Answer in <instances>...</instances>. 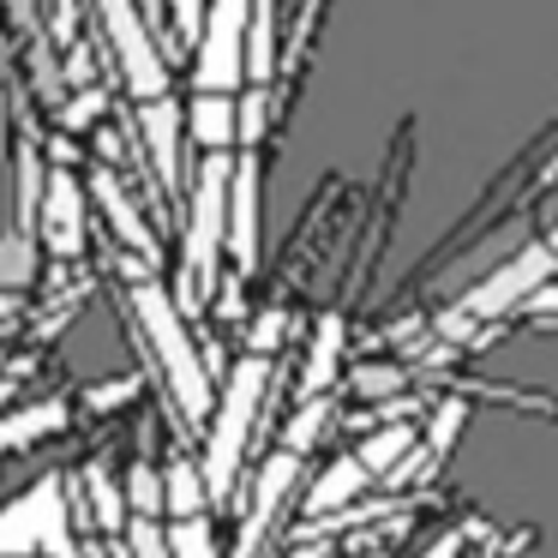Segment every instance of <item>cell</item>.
Returning a JSON list of instances; mask_svg holds the SVG:
<instances>
[{
  "label": "cell",
  "instance_id": "1",
  "mask_svg": "<svg viewBox=\"0 0 558 558\" xmlns=\"http://www.w3.org/2000/svg\"><path fill=\"white\" fill-rule=\"evenodd\" d=\"M229 174L234 157H205L186 186V258H181V313H198V306L217 294V270L222 253H229Z\"/></svg>",
  "mask_w": 558,
  "mask_h": 558
},
{
  "label": "cell",
  "instance_id": "2",
  "mask_svg": "<svg viewBox=\"0 0 558 558\" xmlns=\"http://www.w3.org/2000/svg\"><path fill=\"white\" fill-rule=\"evenodd\" d=\"M133 313H138V325H145L150 349H157V366H162V378H169L181 414L186 421H205L210 414V373H205V361H198V342L186 337V313L174 306V294L162 289L157 277H145V282H133Z\"/></svg>",
  "mask_w": 558,
  "mask_h": 558
},
{
  "label": "cell",
  "instance_id": "3",
  "mask_svg": "<svg viewBox=\"0 0 558 558\" xmlns=\"http://www.w3.org/2000/svg\"><path fill=\"white\" fill-rule=\"evenodd\" d=\"M265 385H270V361H258V354H246L229 373V390H222L217 421H210V450H205V493L210 498H222L234 486V474H241V457H246V438H253Z\"/></svg>",
  "mask_w": 558,
  "mask_h": 558
},
{
  "label": "cell",
  "instance_id": "4",
  "mask_svg": "<svg viewBox=\"0 0 558 558\" xmlns=\"http://www.w3.org/2000/svg\"><path fill=\"white\" fill-rule=\"evenodd\" d=\"M553 270H558V253H553L546 241L517 246V253H510L505 265H493V277L474 282L469 301H457V313L445 318V330H469V325H493V318L522 313V306H529L534 294H541L546 282H553Z\"/></svg>",
  "mask_w": 558,
  "mask_h": 558
},
{
  "label": "cell",
  "instance_id": "5",
  "mask_svg": "<svg viewBox=\"0 0 558 558\" xmlns=\"http://www.w3.org/2000/svg\"><path fill=\"white\" fill-rule=\"evenodd\" d=\"M90 13H97V31H102V43H109L114 66H121V85L133 90L138 102L169 97V54L150 37L138 0H90Z\"/></svg>",
  "mask_w": 558,
  "mask_h": 558
},
{
  "label": "cell",
  "instance_id": "6",
  "mask_svg": "<svg viewBox=\"0 0 558 558\" xmlns=\"http://www.w3.org/2000/svg\"><path fill=\"white\" fill-rule=\"evenodd\" d=\"M246 25H253V0H210L205 25L193 43V85L205 97H234L246 85Z\"/></svg>",
  "mask_w": 558,
  "mask_h": 558
},
{
  "label": "cell",
  "instance_id": "7",
  "mask_svg": "<svg viewBox=\"0 0 558 558\" xmlns=\"http://www.w3.org/2000/svg\"><path fill=\"white\" fill-rule=\"evenodd\" d=\"M25 553H54L73 558V541H66V498L61 481H37L19 505L0 510V558H25Z\"/></svg>",
  "mask_w": 558,
  "mask_h": 558
},
{
  "label": "cell",
  "instance_id": "8",
  "mask_svg": "<svg viewBox=\"0 0 558 558\" xmlns=\"http://www.w3.org/2000/svg\"><path fill=\"white\" fill-rule=\"evenodd\" d=\"M37 241L54 258H78L85 253V186L73 169H49L43 181V210H37Z\"/></svg>",
  "mask_w": 558,
  "mask_h": 558
},
{
  "label": "cell",
  "instance_id": "9",
  "mask_svg": "<svg viewBox=\"0 0 558 558\" xmlns=\"http://www.w3.org/2000/svg\"><path fill=\"white\" fill-rule=\"evenodd\" d=\"M181 138H186V109H181V102H174V97L138 102V145H145V157H150V169H157L162 193H181V186H186Z\"/></svg>",
  "mask_w": 558,
  "mask_h": 558
},
{
  "label": "cell",
  "instance_id": "10",
  "mask_svg": "<svg viewBox=\"0 0 558 558\" xmlns=\"http://www.w3.org/2000/svg\"><path fill=\"white\" fill-rule=\"evenodd\" d=\"M258 150H241L234 157V174H229V258L241 270L258 265Z\"/></svg>",
  "mask_w": 558,
  "mask_h": 558
},
{
  "label": "cell",
  "instance_id": "11",
  "mask_svg": "<svg viewBox=\"0 0 558 558\" xmlns=\"http://www.w3.org/2000/svg\"><path fill=\"white\" fill-rule=\"evenodd\" d=\"M294 474H301V457H289V450L265 457V469H258V481H253V510L241 517V558L258 553V541H265L270 517H277L282 498L294 493Z\"/></svg>",
  "mask_w": 558,
  "mask_h": 558
},
{
  "label": "cell",
  "instance_id": "12",
  "mask_svg": "<svg viewBox=\"0 0 558 558\" xmlns=\"http://www.w3.org/2000/svg\"><path fill=\"white\" fill-rule=\"evenodd\" d=\"M90 198H97V205H102V217L114 222V234H121V241L133 246V258L157 265V229H150V222L138 217V205L126 198L121 174H114V169H97V174H90Z\"/></svg>",
  "mask_w": 558,
  "mask_h": 558
},
{
  "label": "cell",
  "instance_id": "13",
  "mask_svg": "<svg viewBox=\"0 0 558 558\" xmlns=\"http://www.w3.org/2000/svg\"><path fill=\"white\" fill-rule=\"evenodd\" d=\"M186 138H193L205 157H234V145H241L234 97H205V90H198L193 109H186Z\"/></svg>",
  "mask_w": 558,
  "mask_h": 558
},
{
  "label": "cell",
  "instance_id": "14",
  "mask_svg": "<svg viewBox=\"0 0 558 558\" xmlns=\"http://www.w3.org/2000/svg\"><path fill=\"white\" fill-rule=\"evenodd\" d=\"M325 13H330V0H294L289 31H282V54H277L282 90H294V78L306 73V61H313V43H318V31H325ZM270 90H277V85H270Z\"/></svg>",
  "mask_w": 558,
  "mask_h": 558
},
{
  "label": "cell",
  "instance_id": "15",
  "mask_svg": "<svg viewBox=\"0 0 558 558\" xmlns=\"http://www.w3.org/2000/svg\"><path fill=\"white\" fill-rule=\"evenodd\" d=\"M421 450V438H414V426L409 421H390V426H378V433H366L361 438V450H354V462H361L366 474H385V481H397V469Z\"/></svg>",
  "mask_w": 558,
  "mask_h": 558
},
{
  "label": "cell",
  "instance_id": "16",
  "mask_svg": "<svg viewBox=\"0 0 558 558\" xmlns=\"http://www.w3.org/2000/svg\"><path fill=\"white\" fill-rule=\"evenodd\" d=\"M366 481H373V474H366L354 457H337V462H330V469L313 481V493H306V510H313V517H325V510H349L354 498L366 493Z\"/></svg>",
  "mask_w": 558,
  "mask_h": 558
},
{
  "label": "cell",
  "instance_id": "17",
  "mask_svg": "<svg viewBox=\"0 0 558 558\" xmlns=\"http://www.w3.org/2000/svg\"><path fill=\"white\" fill-rule=\"evenodd\" d=\"M337 361H342V318L325 313L313 330V354H306V373H301V390L306 397H325V385L337 378Z\"/></svg>",
  "mask_w": 558,
  "mask_h": 558
},
{
  "label": "cell",
  "instance_id": "18",
  "mask_svg": "<svg viewBox=\"0 0 558 558\" xmlns=\"http://www.w3.org/2000/svg\"><path fill=\"white\" fill-rule=\"evenodd\" d=\"M61 426H66V409H61V402L19 409V414H7V421H0V450H25V445H37L43 433H61Z\"/></svg>",
  "mask_w": 558,
  "mask_h": 558
},
{
  "label": "cell",
  "instance_id": "19",
  "mask_svg": "<svg viewBox=\"0 0 558 558\" xmlns=\"http://www.w3.org/2000/svg\"><path fill=\"white\" fill-rule=\"evenodd\" d=\"M205 474L193 469V462H174L169 474H162V510H174V522H193L205 517Z\"/></svg>",
  "mask_w": 558,
  "mask_h": 558
},
{
  "label": "cell",
  "instance_id": "20",
  "mask_svg": "<svg viewBox=\"0 0 558 558\" xmlns=\"http://www.w3.org/2000/svg\"><path fill=\"white\" fill-rule=\"evenodd\" d=\"M325 421H330V402H325V397H306V402H301V414L289 421V433H282V450H289V457L313 450V438L325 433Z\"/></svg>",
  "mask_w": 558,
  "mask_h": 558
},
{
  "label": "cell",
  "instance_id": "21",
  "mask_svg": "<svg viewBox=\"0 0 558 558\" xmlns=\"http://www.w3.org/2000/svg\"><path fill=\"white\" fill-rule=\"evenodd\" d=\"M85 481H90V510H97V522H102V529H109V534H121V529H126V505H121V486L109 481V469H90Z\"/></svg>",
  "mask_w": 558,
  "mask_h": 558
},
{
  "label": "cell",
  "instance_id": "22",
  "mask_svg": "<svg viewBox=\"0 0 558 558\" xmlns=\"http://www.w3.org/2000/svg\"><path fill=\"white\" fill-rule=\"evenodd\" d=\"M169 558H217V541H210V522H205V517L174 522V529H169Z\"/></svg>",
  "mask_w": 558,
  "mask_h": 558
},
{
  "label": "cell",
  "instance_id": "23",
  "mask_svg": "<svg viewBox=\"0 0 558 558\" xmlns=\"http://www.w3.org/2000/svg\"><path fill=\"white\" fill-rule=\"evenodd\" d=\"M210 0H169V49H193Z\"/></svg>",
  "mask_w": 558,
  "mask_h": 558
},
{
  "label": "cell",
  "instance_id": "24",
  "mask_svg": "<svg viewBox=\"0 0 558 558\" xmlns=\"http://www.w3.org/2000/svg\"><path fill=\"white\" fill-rule=\"evenodd\" d=\"M462 433V402L450 397V402H438V414H433V426H426V438L421 445L433 450V457H450V438Z\"/></svg>",
  "mask_w": 558,
  "mask_h": 558
},
{
  "label": "cell",
  "instance_id": "25",
  "mask_svg": "<svg viewBox=\"0 0 558 558\" xmlns=\"http://www.w3.org/2000/svg\"><path fill=\"white\" fill-rule=\"evenodd\" d=\"M97 114H109V97H102V85H85V90H78V97L61 109V126H66V133H78V126H90Z\"/></svg>",
  "mask_w": 558,
  "mask_h": 558
},
{
  "label": "cell",
  "instance_id": "26",
  "mask_svg": "<svg viewBox=\"0 0 558 558\" xmlns=\"http://www.w3.org/2000/svg\"><path fill=\"white\" fill-rule=\"evenodd\" d=\"M133 505H138V517H150V522H157V510H162V474L133 469Z\"/></svg>",
  "mask_w": 558,
  "mask_h": 558
},
{
  "label": "cell",
  "instance_id": "27",
  "mask_svg": "<svg viewBox=\"0 0 558 558\" xmlns=\"http://www.w3.org/2000/svg\"><path fill=\"white\" fill-rule=\"evenodd\" d=\"M397 385H402L397 366H361V373H354V390H361L366 402H378L385 390H397Z\"/></svg>",
  "mask_w": 558,
  "mask_h": 558
},
{
  "label": "cell",
  "instance_id": "28",
  "mask_svg": "<svg viewBox=\"0 0 558 558\" xmlns=\"http://www.w3.org/2000/svg\"><path fill=\"white\" fill-rule=\"evenodd\" d=\"M133 558H169V534H162L150 517L133 522Z\"/></svg>",
  "mask_w": 558,
  "mask_h": 558
},
{
  "label": "cell",
  "instance_id": "29",
  "mask_svg": "<svg viewBox=\"0 0 558 558\" xmlns=\"http://www.w3.org/2000/svg\"><path fill=\"white\" fill-rule=\"evenodd\" d=\"M277 342H282V313H265L253 325V337H246V349H253L258 361H270V349H277Z\"/></svg>",
  "mask_w": 558,
  "mask_h": 558
},
{
  "label": "cell",
  "instance_id": "30",
  "mask_svg": "<svg viewBox=\"0 0 558 558\" xmlns=\"http://www.w3.org/2000/svg\"><path fill=\"white\" fill-rule=\"evenodd\" d=\"M126 390H133L126 378H121V385H97V390H90V409H121V402H126Z\"/></svg>",
  "mask_w": 558,
  "mask_h": 558
},
{
  "label": "cell",
  "instance_id": "31",
  "mask_svg": "<svg viewBox=\"0 0 558 558\" xmlns=\"http://www.w3.org/2000/svg\"><path fill=\"white\" fill-rule=\"evenodd\" d=\"M529 306H534V313H553V318H558V282H546V289H541V294H534V301H529Z\"/></svg>",
  "mask_w": 558,
  "mask_h": 558
},
{
  "label": "cell",
  "instance_id": "32",
  "mask_svg": "<svg viewBox=\"0 0 558 558\" xmlns=\"http://www.w3.org/2000/svg\"><path fill=\"white\" fill-rule=\"evenodd\" d=\"M0 174H7V97H0Z\"/></svg>",
  "mask_w": 558,
  "mask_h": 558
},
{
  "label": "cell",
  "instance_id": "33",
  "mask_svg": "<svg viewBox=\"0 0 558 558\" xmlns=\"http://www.w3.org/2000/svg\"><path fill=\"white\" fill-rule=\"evenodd\" d=\"M7 402H13V378H0V409H7Z\"/></svg>",
  "mask_w": 558,
  "mask_h": 558
}]
</instances>
